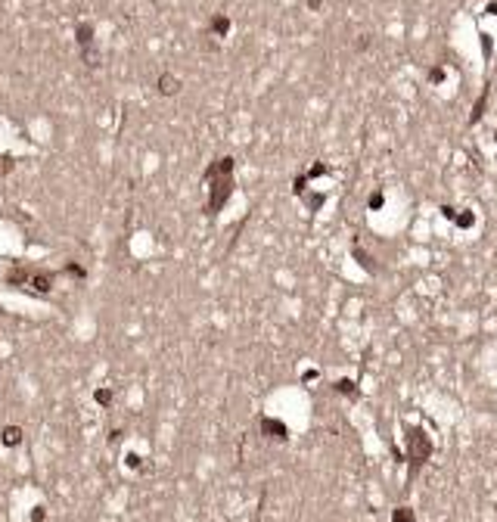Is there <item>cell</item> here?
<instances>
[{
  "instance_id": "obj_1",
  "label": "cell",
  "mask_w": 497,
  "mask_h": 522,
  "mask_svg": "<svg viewBox=\"0 0 497 522\" xmlns=\"http://www.w3.org/2000/svg\"><path fill=\"white\" fill-rule=\"evenodd\" d=\"M19 442V429H10V432H6V444H16Z\"/></svg>"
}]
</instances>
